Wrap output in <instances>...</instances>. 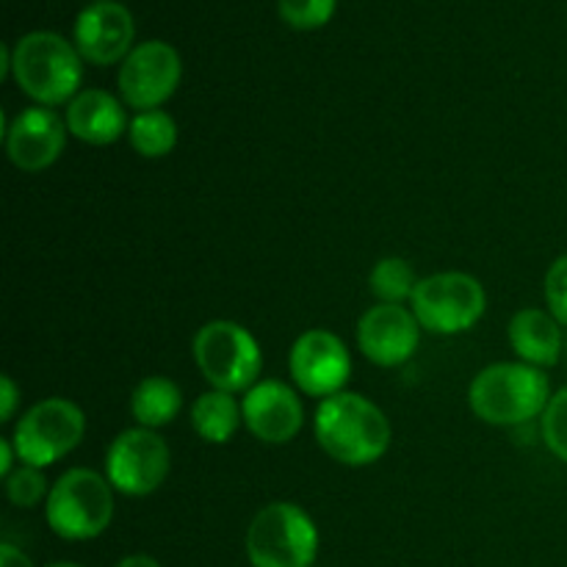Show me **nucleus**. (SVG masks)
Returning <instances> with one entry per match:
<instances>
[{
    "instance_id": "nucleus-1",
    "label": "nucleus",
    "mask_w": 567,
    "mask_h": 567,
    "mask_svg": "<svg viewBox=\"0 0 567 567\" xmlns=\"http://www.w3.org/2000/svg\"><path fill=\"white\" fill-rule=\"evenodd\" d=\"M391 421L360 393L341 391L321 399L316 410V441L336 463L371 465L391 446Z\"/></svg>"
},
{
    "instance_id": "nucleus-2",
    "label": "nucleus",
    "mask_w": 567,
    "mask_h": 567,
    "mask_svg": "<svg viewBox=\"0 0 567 567\" xmlns=\"http://www.w3.org/2000/svg\"><path fill=\"white\" fill-rule=\"evenodd\" d=\"M468 402L485 424L520 426L543 419L551 402V382L529 363H493L474 377Z\"/></svg>"
},
{
    "instance_id": "nucleus-3",
    "label": "nucleus",
    "mask_w": 567,
    "mask_h": 567,
    "mask_svg": "<svg viewBox=\"0 0 567 567\" xmlns=\"http://www.w3.org/2000/svg\"><path fill=\"white\" fill-rule=\"evenodd\" d=\"M11 75L39 105H61L78 94L83 59L61 33L31 31L11 48Z\"/></svg>"
},
{
    "instance_id": "nucleus-4",
    "label": "nucleus",
    "mask_w": 567,
    "mask_h": 567,
    "mask_svg": "<svg viewBox=\"0 0 567 567\" xmlns=\"http://www.w3.org/2000/svg\"><path fill=\"white\" fill-rule=\"evenodd\" d=\"M48 526L70 543L94 540L114 520V487L97 471L72 468L59 476L44 502Z\"/></svg>"
},
{
    "instance_id": "nucleus-5",
    "label": "nucleus",
    "mask_w": 567,
    "mask_h": 567,
    "mask_svg": "<svg viewBox=\"0 0 567 567\" xmlns=\"http://www.w3.org/2000/svg\"><path fill=\"white\" fill-rule=\"evenodd\" d=\"M319 529L299 504H266L247 529V557L252 567H313Z\"/></svg>"
},
{
    "instance_id": "nucleus-6",
    "label": "nucleus",
    "mask_w": 567,
    "mask_h": 567,
    "mask_svg": "<svg viewBox=\"0 0 567 567\" xmlns=\"http://www.w3.org/2000/svg\"><path fill=\"white\" fill-rule=\"evenodd\" d=\"M194 363L214 391L241 393L258 385L264 354L247 327L236 321H210L194 336Z\"/></svg>"
},
{
    "instance_id": "nucleus-7",
    "label": "nucleus",
    "mask_w": 567,
    "mask_h": 567,
    "mask_svg": "<svg viewBox=\"0 0 567 567\" xmlns=\"http://www.w3.org/2000/svg\"><path fill=\"white\" fill-rule=\"evenodd\" d=\"M410 310L424 330L457 336L480 324L487 310V293L482 282L465 271H441L419 280Z\"/></svg>"
},
{
    "instance_id": "nucleus-8",
    "label": "nucleus",
    "mask_w": 567,
    "mask_h": 567,
    "mask_svg": "<svg viewBox=\"0 0 567 567\" xmlns=\"http://www.w3.org/2000/svg\"><path fill=\"white\" fill-rule=\"evenodd\" d=\"M86 432V415L70 399L37 402L14 426L17 457L33 468H48L70 454Z\"/></svg>"
},
{
    "instance_id": "nucleus-9",
    "label": "nucleus",
    "mask_w": 567,
    "mask_h": 567,
    "mask_svg": "<svg viewBox=\"0 0 567 567\" xmlns=\"http://www.w3.org/2000/svg\"><path fill=\"white\" fill-rule=\"evenodd\" d=\"M172 454L164 437L147 426L125 430L105 452V476L125 496L142 498L158 491L169 476Z\"/></svg>"
},
{
    "instance_id": "nucleus-10",
    "label": "nucleus",
    "mask_w": 567,
    "mask_h": 567,
    "mask_svg": "<svg viewBox=\"0 0 567 567\" xmlns=\"http://www.w3.org/2000/svg\"><path fill=\"white\" fill-rule=\"evenodd\" d=\"M183 64L172 44L142 42L127 53L120 66V94L136 111L161 109L181 86Z\"/></svg>"
},
{
    "instance_id": "nucleus-11",
    "label": "nucleus",
    "mask_w": 567,
    "mask_h": 567,
    "mask_svg": "<svg viewBox=\"0 0 567 567\" xmlns=\"http://www.w3.org/2000/svg\"><path fill=\"white\" fill-rule=\"evenodd\" d=\"M291 380L308 396L330 399L343 391L352 374V354L347 343L330 330H308L293 341L288 358Z\"/></svg>"
},
{
    "instance_id": "nucleus-12",
    "label": "nucleus",
    "mask_w": 567,
    "mask_h": 567,
    "mask_svg": "<svg viewBox=\"0 0 567 567\" xmlns=\"http://www.w3.org/2000/svg\"><path fill=\"white\" fill-rule=\"evenodd\" d=\"M6 155L22 172H42L61 158L66 144V120L48 105L20 111L14 120L3 116Z\"/></svg>"
},
{
    "instance_id": "nucleus-13",
    "label": "nucleus",
    "mask_w": 567,
    "mask_h": 567,
    "mask_svg": "<svg viewBox=\"0 0 567 567\" xmlns=\"http://www.w3.org/2000/svg\"><path fill=\"white\" fill-rule=\"evenodd\" d=\"M421 341V324L413 310L402 305H374L358 321V347L382 369L404 365Z\"/></svg>"
},
{
    "instance_id": "nucleus-14",
    "label": "nucleus",
    "mask_w": 567,
    "mask_h": 567,
    "mask_svg": "<svg viewBox=\"0 0 567 567\" xmlns=\"http://www.w3.org/2000/svg\"><path fill=\"white\" fill-rule=\"evenodd\" d=\"M244 426L252 432L258 441L282 446L293 441L305 424L302 399L293 388L280 380H264L244 393L241 402Z\"/></svg>"
},
{
    "instance_id": "nucleus-15",
    "label": "nucleus",
    "mask_w": 567,
    "mask_h": 567,
    "mask_svg": "<svg viewBox=\"0 0 567 567\" xmlns=\"http://www.w3.org/2000/svg\"><path fill=\"white\" fill-rule=\"evenodd\" d=\"M133 14L122 3L100 0L83 9L75 20V48L89 64L109 66L125 61L133 50Z\"/></svg>"
},
{
    "instance_id": "nucleus-16",
    "label": "nucleus",
    "mask_w": 567,
    "mask_h": 567,
    "mask_svg": "<svg viewBox=\"0 0 567 567\" xmlns=\"http://www.w3.org/2000/svg\"><path fill=\"white\" fill-rule=\"evenodd\" d=\"M127 127L125 105L105 89H83L66 105V131L94 147L116 142Z\"/></svg>"
},
{
    "instance_id": "nucleus-17",
    "label": "nucleus",
    "mask_w": 567,
    "mask_h": 567,
    "mask_svg": "<svg viewBox=\"0 0 567 567\" xmlns=\"http://www.w3.org/2000/svg\"><path fill=\"white\" fill-rule=\"evenodd\" d=\"M507 336L520 363H529L535 369L557 365L565 354L563 324L543 308L518 310L509 321Z\"/></svg>"
},
{
    "instance_id": "nucleus-18",
    "label": "nucleus",
    "mask_w": 567,
    "mask_h": 567,
    "mask_svg": "<svg viewBox=\"0 0 567 567\" xmlns=\"http://www.w3.org/2000/svg\"><path fill=\"white\" fill-rule=\"evenodd\" d=\"M241 421V404L227 391L203 393L192 408L194 432L208 443H227L238 432Z\"/></svg>"
},
{
    "instance_id": "nucleus-19",
    "label": "nucleus",
    "mask_w": 567,
    "mask_h": 567,
    "mask_svg": "<svg viewBox=\"0 0 567 567\" xmlns=\"http://www.w3.org/2000/svg\"><path fill=\"white\" fill-rule=\"evenodd\" d=\"M183 393L169 377H147L136 385L131 396V413L147 430L166 426L181 413Z\"/></svg>"
},
{
    "instance_id": "nucleus-20",
    "label": "nucleus",
    "mask_w": 567,
    "mask_h": 567,
    "mask_svg": "<svg viewBox=\"0 0 567 567\" xmlns=\"http://www.w3.org/2000/svg\"><path fill=\"white\" fill-rule=\"evenodd\" d=\"M131 147L144 158H164L177 144V125L166 111H138L127 127Z\"/></svg>"
},
{
    "instance_id": "nucleus-21",
    "label": "nucleus",
    "mask_w": 567,
    "mask_h": 567,
    "mask_svg": "<svg viewBox=\"0 0 567 567\" xmlns=\"http://www.w3.org/2000/svg\"><path fill=\"white\" fill-rule=\"evenodd\" d=\"M369 286L382 305H402L404 299H413L419 277L404 258H382L371 269Z\"/></svg>"
},
{
    "instance_id": "nucleus-22",
    "label": "nucleus",
    "mask_w": 567,
    "mask_h": 567,
    "mask_svg": "<svg viewBox=\"0 0 567 567\" xmlns=\"http://www.w3.org/2000/svg\"><path fill=\"white\" fill-rule=\"evenodd\" d=\"M6 496L14 507L33 509L42 504V498L50 496V485L44 480L42 468H33V465L22 463L14 474L6 480Z\"/></svg>"
},
{
    "instance_id": "nucleus-23",
    "label": "nucleus",
    "mask_w": 567,
    "mask_h": 567,
    "mask_svg": "<svg viewBox=\"0 0 567 567\" xmlns=\"http://www.w3.org/2000/svg\"><path fill=\"white\" fill-rule=\"evenodd\" d=\"M282 22L297 31H313L336 14V0H277Z\"/></svg>"
},
{
    "instance_id": "nucleus-24",
    "label": "nucleus",
    "mask_w": 567,
    "mask_h": 567,
    "mask_svg": "<svg viewBox=\"0 0 567 567\" xmlns=\"http://www.w3.org/2000/svg\"><path fill=\"white\" fill-rule=\"evenodd\" d=\"M540 432L548 452L567 465V388L551 396L540 419Z\"/></svg>"
},
{
    "instance_id": "nucleus-25",
    "label": "nucleus",
    "mask_w": 567,
    "mask_h": 567,
    "mask_svg": "<svg viewBox=\"0 0 567 567\" xmlns=\"http://www.w3.org/2000/svg\"><path fill=\"white\" fill-rule=\"evenodd\" d=\"M546 305L548 313L567 327V255L554 260L546 271Z\"/></svg>"
},
{
    "instance_id": "nucleus-26",
    "label": "nucleus",
    "mask_w": 567,
    "mask_h": 567,
    "mask_svg": "<svg viewBox=\"0 0 567 567\" xmlns=\"http://www.w3.org/2000/svg\"><path fill=\"white\" fill-rule=\"evenodd\" d=\"M17 402H20V393H17L14 380H11V377H3V380H0V421H11Z\"/></svg>"
},
{
    "instance_id": "nucleus-27",
    "label": "nucleus",
    "mask_w": 567,
    "mask_h": 567,
    "mask_svg": "<svg viewBox=\"0 0 567 567\" xmlns=\"http://www.w3.org/2000/svg\"><path fill=\"white\" fill-rule=\"evenodd\" d=\"M0 567H33V563L22 548L3 543V546H0Z\"/></svg>"
},
{
    "instance_id": "nucleus-28",
    "label": "nucleus",
    "mask_w": 567,
    "mask_h": 567,
    "mask_svg": "<svg viewBox=\"0 0 567 567\" xmlns=\"http://www.w3.org/2000/svg\"><path fill=\"white\" fill-rule=\"evenodd\" d=\"M14 457H17V449L11 443V437H0V476L9 480L14 474Z\"/></svg>"
},
{
    "instance_id": "nucleus-29",
    "label": "nucleus",
    "mask_w": 567,
    "mask_h": 567,
    "mask_svg": "<svg viewBox=\"0 0 567 567\" xmlns=\"http://www.w3.org/2000/svg\"><path fill=\"white\" fill-rule=\"evenodd\" d=\"M116 567H161L158 559H153L150 554H131V557L120 559Z\"/></svg>"
},
{
    "instance_id": "nucleus-30",
    "label": "nucleus",
    "mask_w": 567,
    "mask_h": 567,
    "mask_svg": "<svg viewBox=\"0 0 567 567\" xmlns=\"http://www.w3.org/2000/svg\"><path fill=\"white\" fill-rule=\"evenodd\" d=\"M11 75V48L9 44H0V78Z\"/></svg>"
},
{
    "instance_id": "nucleus-31",
    "label": "nucleus",
    "mask_w": 567,
    "mask_h": 567,
    "mask_svg": "<svg viewBox=\"0 0 567 567\" xmlns=\"http://www.w3.org/2000/svg\"><path fill=\"white\" fill-rule=\"evenodd\" d=\"M48 567H83V565H78V563H53V565H48Z\"/></svg>"
},
{
    "instance_id": "nucleus-32",
    "label": "nucleus",
    "mask_w": 567,
    "mask_h": 567,
    "mask_svg": "<svg viewBox=\"0 0 567 567\" xmlns=\"http://www.w3.org/2000/svg\"><path fill=\"white\" fill-rule=\"evenodd\" d=\"M565 358H567V332H565Z\"/></svg>"
},
{
    "instance_id": "nucleus-33",
    "label": "nucleus",
    "mask_w": 567,
    "mask_h": 567,
    "mask_svg": "<svg viewBox=\"0 0 567 567\" xmlns=\"http://www.w3.org/2000/svg\"><path fill=\"white\" fill-rule=\"evenodd\" d=\"M97 3H100V0H97Z\"/></svg>"
}]
</instances>
